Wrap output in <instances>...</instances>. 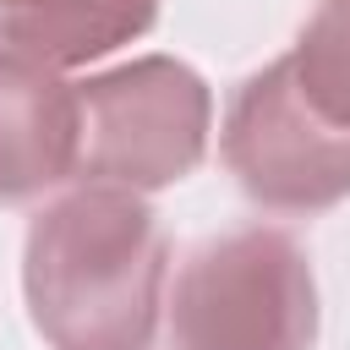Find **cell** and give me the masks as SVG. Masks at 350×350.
I'll return each mask as SVG.
<instances>
[{
  "label": "cell",
  "mask_w": 350,
  "mask_h": 350,
  "mask_svg": "<svg viewBox=\"0 0 350 350\" xmlns=\"http://www.w3.org/2000/svg\"><path fill=\"white\" fill-rule=\"evenodd\" d=\"M164 230L142 191L77 186L49 202L22 252L33 328L55 350H148L164 306Z\"/></svg>",
  "instance_id": "obj_1"
},
{
  "label": "cell",
  "mask_w": 350,
  "mask_h": 350,
  "mask_svg": "<svg viewBox=\"0 0 350 350\" xmlns=\"http://www.w3.org/2000/svg\"><path fill=\"white\" fill-rule=\"evenodd\" d=\"M175 350H312L317 279L284 230H230L202 241L170 295Z\"/></svg>",
  "instance_id": "obj_2"
},
{
  "label": "cell",
  "mask_w": 350,
  "mask_h": 350,
  "mask_svg": "<svg viewBox=\"0 0 350 350\" xmlns=\"http://www.w3.org/2000/svg\"><path fill=\"white\" fill-rule=\"evenodd\" d=\"M77 104H82L77 175H88L93 186L159 191L186 180L208 153L213 126L208 82L170 55H142L88 77L77 88Z\"/></svg>",
  "instance_id": "obj_3"
},
{
  "label": "cell",
  "mask_w": 350,
  "mask_h": 350,
  "mask_svg": "<svg viewBox=\"0 0 350 350\" xmlns=\"http://www.w3.org/2000/svg\"><path fill=\"white\" fill-rule=\"evenodd\" d=\"M219 148L257 208L323 213L350 197V126L301 93L290 55L235 88Z\"/></svg>",
  "instance_id": "obj_4"
},
{
  "label": "cell",
  "mask_w": 350,
  "mask_h": 350,
  "mask_svg": "<svg viewBox=\"0 0 350 350\" xmlns=\"http://www.w3.org/2000/svg\"><path fill=\"white\" fill-rule=\"evenodd\" d=\"M82 104L55 66L0 44V202L38 197L77 175Z\"/></svg>",
  "instance_id": "obj_5"
},
{
  "label": "cell",
  "mask_w": 350,
  "mask_h": 350,
  "mask_svg": "<svg viewBox=\"0 0 350 350\" xmlns=\"http://www.w3.org/2000/svg\"><path fill=\"white\" fill-rule=\"evenodd\" d=\"M159 22V0H0V44L66 71L115 55Z\"/></svg>",
  "instance_id": "obj_6"
},
{
  "label": "cell",
  "mask_w": 350,
  "mask_h": 350,
  "mask_svg": "<svg viewBox=\"0 0 350 350\" xmlns=\"http://www.w3.org/2000/svg\"><path fill=\"white\" fill-rule=\"evenodd\" d=\"M301 93L339 126H350V0H317L290 49Z\"/></svg>",
  "instance_id": "obj_7"
}]
</instances>
